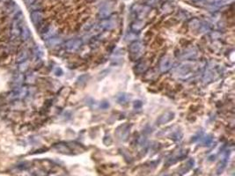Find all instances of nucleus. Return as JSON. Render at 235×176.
<instances>
[{
	"mask_svg": "<svg viewBox=\"0 0 235 176\" xmlns=\"http://www.w3.org/2000/svg\"><path fill=\"white\" fill-rule=\"evenodd\" d=\"M27 87L26 86H20L18 87V89H16L15 91L13 92V98L15 99H23L25 98L27 94Z\"/></svg>",
	"mask_w": 235,
	"mask_h": 176,
	"instance_id": "obj_11",
	"label": "nucleus"
},
{
	"mask_svg": "<svg viewBox=\"0 0 235 176\" xmlns=\"http://www.w3.org/2000/svg\"><path fill=\"white\" fill-rule=\"evenodd\" d=\"M212 142V137L211 136H206L204 137H203V145H209Z\"/></svg>",
	"mask_w": 235,
	"mask_h": 176,
	"instance_id": "obj_25",
	"label": "nucleus"
},
{
	"mask_svg": "<svg viewBox=\"0 0 235 176\" xmlns=\"http://www.w3.org/2000/svg\"><path fill=\"white\" fill-rule=\"evenodd\" d=\"M176 72L180 76H188L192 72V68L189 64H181L178 67Z\"/></svg>",
	"mask_w": 235,
	"mask_h": 176,
	"instance_id": "obj_10",
	"label": "nucleus"
},
{
	"mask_svg": "<svg viewBox=\"0 0 235 176\" xmlns=\"http://www.w3.org/2000/svg\"><path fill=\"white\" fill-rule=\"evenodd\" d=\"M88 79H89V76H88L87 74L81 75L80 77H78V85H79V86H84V85H86V84L87 83Z\"/></svg>",
	"mask_w": 235,
	"mask_h": 176,
	"instance_id": "obj_21",
	"label": "nucleus"
},
{
	"mask_svg": "<svg viewBox=\"0 0 235 176\" xmlns=\"http://www.w3.org/2000/svg\"><path fill=\"white\" fill-rule=\"evenodd\" d=\"M129 100H130V96L128 93H121L116 96V100L118 101V103L122 104V105H125V104L128 103Z\"/></svg>",
	"mask_w": 235,
	"mask_h": 176,
	"instance_id": "obj_14",
	"label": "nucleus"
},
{
	"mask_svg": "<svg viewBox=\"0 0 235 176\" xmlns=\"http://www.w3.org/2000/svg\"><path fill=\"white\" fill-rule=\"evenodd\" d=\"M126 39L127 40H135V39H137V35L134 33V32H131V33H129L127 35V36H126Z\"/></svg>",
	"mask_w": 235,
	"mask_h": 176,
	"instance_id": "obj_29",
	"label": "nucleus"
},
{
	"mask_svg": "<svg viewBox=\"0 0 235 176\" xmlns=\"http://www.w3.org/2000/svg\"><path fill=\"white\" fill-rule=\"evenodd\" d=\"M109 103H108V101H107V100H103V101H101V104H100V107H101V109H107L108 108H109Z\"/></svg>",
	"mask_w": 235,
	"mask_h": 176,
	"instance_id": "obj_27",
	"label": "nucleus"
},
{
	"mask_svg": "<svg viewBox=\"0 0 235 176\" xmlns=\"http://www.w3.org/2000/svg\"><path fill=\"white\" fill-rule=\"evenodd\" d=\"M31 21L33 24L36 26H39L43 21V13L40 11L35 10L31 12Z\"/></svg>",
	"mask_w": 235,
	"mask_h": 176,
	"instance_id": "obj_6",
	"label": "nucleus"
},
{
	"mask_svg": "<svg viewBox=\"0 0 235 176\" xmlns=\"http://www.w3.org/2000/svg\"><path fill=\"white\" fill-rule=\"evenodd\" d=\"M83 42L80 39H72L65 42V49L68 51L74 52L78 50L82 46Z\"/></svg>",
	"mask_w": 235,
	"mask_h": 176,
	"instance_id": "obj_4",
	"label": "nucleus"
},
{
	"mask_svg": "<svg viewBox=\"0 0 235 176\" xmlns=\"http://www.w3.org/2000/svg\"><path fill=\"white\" fill-rule=\"evenodd\" d=\"M27 66H28V63L25 61V62L21 63V65H20V71L21 72H25L26 69H27Z\"/></svg>",
	"mask_w": 235,
	"mask_h": 176,
	"instance_id": "obj_28",
	"label": "nucleus"
},
{
	"mask_svg": "<svg viewBox=\"0 0 235 176\" xmlns=\"http://www.w3.org/2000/svg\"><path fill=\"white\" fill-rule=\"evenodd\" d=\"M143 27V22L141 21H138L136 22L132 23L131 25V29L134 32H139L142 30V28Z\"/></svg>",
	"mask_w": 235,
	"mask_h": 176,
	"instance_id": "obj_20",
	"label": "nucleus"
},
{
	"mask_svg": "<svg viewBox=\"0 0 235 176\" xmlns=\"http://www.w3.org/2000/svg\"><path fill=\"white\" fill-rule=\"evenodd\" d=\"M174 114L173 112H171V111H167V112H165L164 114H162L158 117L157 123H158V124H165V123L170 122L171 120L174 119Z\"/></svg>",
	"mask_w": 235,
	"mask_h": 176,
	"instance_id": "obj_7",
	"label": "nucleus"
},
{
	"mask_svg": "<svg viewBox=\"0 0 235 176\" xmlns=\"http://www.w3.org/2000/svg\"><path fill=\"white\" fill-rule=\"evenodd\" d=\"M142 105H143V102L141 100H136L133 103V106H134L135 109H140L142 107Z\"/></svg>",
	"mask_w": 235,
	"mask_h": 176,
	"instance_id": "obj_30",
	"label": "nucleus"
},
{
	"mask_svg": "<svg viewBox=\"0 0 235 176\" xmlns=\"http://www.w3.org/2000/svg\"><path fill=\"white\" fill-rule=\"evenodd\" d=\"M194 1H198V0H194Z\"/></svg>",
	"mask_w": 235,
	"mask_h": 176,
	"instance_id": "obj_34",
	"label": "nucleus"
},
{
	"mask_svg": "<svg viewBox=\"0 0 235 176\" xmlns=\"http://www.w3.org/2000/svg\"><path fill=\"white\" fill-rule=\"evenodd\" d=\"M22 14H19L15 17L14 21H12V26H11V35L12 38H17V37L21 36V17Z\"/></svg>",
	"mask_w": 235,
	"mask_h": 176,
	"instance_id": "obj_1",
	"label": "nucleus"
},
{
	"mask_svg": "<svg viewBox=\"0 0 235 176\" xmlns=\"http://www.w3.org/2000/svg\"><path fill=\"white\" fill-rule=\"evenodd\" d=\"M197 56V53L194 49H187L185 53H183L182 55V58L184 59H193V58H195Z\"/></svg>",
	"mask_w": 235,
	"mask_h": 176,
	"instance_id": "obj_19",
	"label": "nucleus"
},
{
	"mask_svg": "<svg viewBox=\"0 0 235 176\" xmlns=\"http://www.w3.org/2000/svg\"><path fill=\"white\" fill-rule=\"evenodd\" d=\"M56 149L58 151H62V152H67V151H70V150L68 149V147H67L66 145H56Z\"/></svg>",
	"mask_w": 235,
	"mask_h": 176,
	"instance_id": "obj_26",
	"label": "nucleus"
},
{
	"mask_svg": "<svg viewBox=\"0 0 235 176\" xmlns=\"http://www.w3.org/2000/svg\"><path fill=\"white\" fill-rule=\"evenodd\" d=\"M114 6H115V4H114L113 1H109L106 4H104L101 6V8L100 9V12H99L100 17L102 18V19H107V17L110 16V14L112 13Z\"/></svg>",
	"mask_w": 235,
	"mask_h": 176,
	"instance_id": "obj_3",
	"label": "nucleus"
},
{
	"mask_svg": "<svg viewBox=\"0 0 235 176\" xmlns=\"http://www.w3.org/2000/svg\"><path fill=\"white\" fill-rule=\"evenodd\" d=\"M100 26L104 29V30H112L113 28L115 26V23L112 21V20H107L104 19L101 23H100Z\"/></svg>",
	"mask_w": 235,
	"mask_h": 176,
	"instance_id": "obj_12",
	"label": "nucleus"
},
{
	"mask_svg": "<svg viewBox=\"0 0 235 176\" xmlns=\"http://www.w3.org/2000/svg\"><path fill=\"white\" fill-rule=\"evenodd\" d=\"M21 36L22 38V40H24V41L28 40L29 37H30V30L26 25H21Z\"/></svg>",
	"mask_w": 235,
	"mask_h": 176,
	"instance_id": "obj_16",
	"label": "nucleus"
},
{
	"mask_svg": "<svg viewBox=\"0 0 235 176\" xmlns=\"http://www.w3.org/2000/svg\"><path fill=\"white\" fill-rule=\"evenodd\" d=\"M200 24H201V22H200L197 19H193V20H191V21H189V26H190L191 28H193V29L199 28Z\"/></svg>",
	"mask_w": 235,
	"mask_h": 176,
	"instance_id": "obj_22",
	"label": "nucleus"
},
{
	"mask_svg": "<svg viewBox=\"0 0 235 176\" xmlns=\"http://www.w3.org/2000/svg\"><path fill=\"white\" fill-rule=\"evenodd\" d=\"M62 73H63V72H62L61 69H60V68H56V75H57V76H61Z\"/></svg>",
	"mask_w": 235,
	"mask_h": 176,
	"instance_id": "obj_32",
	"label": "nucleus"
},
{
	"mask_svg": "<svg viewBox=\"0 0 235 176\" xmlns=\"http://www.w3.org/2000/svg\"><path fill=\"white\" fill-rule=\"evenodd\" d=\"M132 10L137 12V14H138L139 19H143V17H145L146 13L148 12L149 7H147V6H143V5H135L132 7Z\"/></svg>",
	"mask_w": 235,
	"mask_h": 176,
	"instance_id": "obj_8",
	"label": "nucleus"
},
{
	"mask_svg": "<svg viewBox=\"0 0 235 176\" xmlns=\"http://www.w3.org/2000/svg\"><path fill=\"white\" fill-rule=\"evenodd\" d=\"M216 76H217V72H214V68L209 67L206 70V72H205L204 76V81L209 83V82L212 81L213 79L216 78Z\"/></svg>",
	"mask_w": 235,
	"mask_h": 176,
	"instance_id": "obj_9",
	"label": "nucleus"
},
{
	"mask_svg": "<svg viewBox=\"0 0 235 176\" xmlns=\"http://www.w3.org/2000/svg\"><path fill=\"white\" fill-rule=\"evenodd\" d=\"M158 4V0H149L148 1V5H156Z\"/></svg>",
	"mask_w": 235,
	"mask_h": 176,
	"instance_id": "obj_31",
	"label": "nucleus"
},
{
	"mask_svg": "<svg viewBox=\"0 0 235 176\" xmlns=\"http://www.w3.org/2000/svg\"><path fill=\"white\" fill-rule=\"evenodd\" d=\"M199 30L201 31V33H207V32H209L210 31V26H209L208 23L200 24Z\"/></svg>",
	"mask_w": 235,
	"mask_h": 176,
	"instance_id": "obj_23",
	"label": "nucleus"
},
{
	"mask_svg": "<svg viewBox=\"0 0 235 176\" xmlns=\"http://www.w3.org/2000/svg\"><path fill=\"white\" fill-rule=\"evenodd\" d=\"M173 66V60L169 57H165L161 59L159 63V70L161 72H167Z\"/></svg>",
	"mask_w": 235,
	"mask_h": 176,
	"instance_id": "obj_5",
	"label": "nucleus"
},
{
	"mask_svg": "<svg viewBox=\"0 0 235 176\" xmlns=\"http://www.w3.org/2000/svg\"><path fill=\"white\" fill-rule=\"evenodd\" d=\"M148 69V64H147V63H145V62H143V61H142V62H139L136 65V72L138 73V74H141V73H143L146 70Z\"/></svg>",
	"mask_w": 235,
	"mask_h": 176,
	"instance_id": "obj_17",
	"label": "nucleus"
},
{
	"mask_svg": "<svg viewBox=\"0 0 235 176\" xmlns=\"http://www.w3.org/2000/svg\"><path fill=\"white\" fill-rule=\"evenodd\" d=\"M130 132V126L129 124H123L119 126L115 130V135L118 138L122 141H125L128 138Z\"/></svg>",
	"mask_w": 235,
	"mask_h": 176,
	"instance_id": "obj_2",
	"label": "nucleus"
},
{
	"mask_svg": "<svg viewBox=\"0 0 235 176\" xmlns=\"http://www.w3.org/2000/svg\"><path fill=\"white\" fill-rule=\"evenodd\" d=\"M23 80H24V76L22 74H19L14 79V84L16 86H21Z\"/></svg>",
	"mask_w": 235,
	"mask_h": 176,
	"instance_id": "obj_24",
	"label": "nucleus"
},
{
	"mask_svg": "<svg viewBox=\"0 0 235 176\" xmlns=\"http://www.w3.org/2000/svg\"><path fill=\"white\" fill-rule=\"evenodd\" d=\"M34 2H35V0H26V3L27 5H31V4H33Z\"/></svg>",
	"mask_w": 235,
	"mask_h": 176,
	"instance_id": "obj_33",
	"label": "nucleus"
},
{
	"mask_svg": "<svg viewBox=\"0 0 235 176\" xmlns=\"http://www.w3.org/2000/svg\"><path fill=\"white\" fill-rule=\"evenodd\" d=\"M62 42H63V40H62L61 38L53 36L47 40L46 44L49 47H51L52 48V47H56L60 45V44H62Z\"/></svg>",
	"mask_w": 235,
	"mask_h": 176,
	"instance_id": "obj_15",
	"label": "nucleus"
},
{
	"mask_svg": "<svg viewBox=\"0 0 235 176\" xmlns=\"http://www.w3.org/2000/svg\"><path fill=\"white\" fill-rule=\"evenodd\" d=\"M143 49V44L140 42H134L129 45V51L132 54H138Z\"/></svg>",
	"mask_w": 235,
	"mask_h": 176,
	"instance_id": "obj_13",
	"label": "nucleus"
},
{
	"mask_svg": "<svg viewBox=\"0 0 235 176\" xmlns=\"http://www.w3.org/2000/svg\"><path fill=\"white\" fill-rule=\"evenodd\" d=\"M27 57H28V52L25 50V49H23L20 53H18L17 57H16V61L18 63H23L26 61Z\"/></svg>",
	"mask_w": 235,
	"mask_h": 176,
	"instance_id": "obj_18",
	"label": "nucleus"
}]
</instances>
